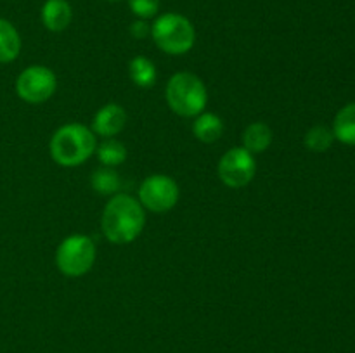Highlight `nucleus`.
<instances>
[{"mask_svg":"<svg viewBox=\"0 0 355 353\" xmlns=\"http://www.w3.org/2000/svg\"><path fill=\"white\" fill-rule=\"evenodd\" d=\"M146 210L139 199L118 192L110 197L101 215V230L113 244H130L142 234Z\"/></svg>","mask_w":355,"mask_h":353,"instance_id":"f257e3e1","label":"nucleus"},{"mask_svg":"<svg viewBox=\"0 0 355 353\" xmlns=\"http://www.w3.org/2000/svg\"><path fill=\"white\" fill-rule=\"evenodd\" d=\"M96 134L82 123H66L54 132L49 142V152L62 168L83 165L96 154Z\"/></svg>","mask_w":355,"mask_h":353,"instance_id":"f03ea898","label":"nucleus"},{"mask_svg":"<svg viewBox=\"0 0 355 353\" xmlns=\"http://www.w3.org/2000/svg\"><path fill=\"white\" fill-rule=\"evenodd\" d=\"M165 99L170 109L182 118L203 113L208 104V90L203 80L189 71H179L166 82Z\"/></svg>","mask_w":355,"mask_h":353,"instance_id":"7ed1b4c3","label":"nucleus"},{"mask_svg":"<svg viewBox=\"0 0 355 353\" xmlns=\"http://www.w3.org/2000/svg\"><path fill=\"white\" fill-rule=\"evenodd\" d=\"M151 37L156 47L168 55H184L196 44V30L179 12L159 14L151 24Z\"/></svg>","mask_w":355,"mask_h":353,"instance_id":"20e7f679","label":"nucleus"},{"mask_svg":"<svg viewBox=\"0 0 355 353\" xmlns=\"http://www.w3.org/2000/svg\"><path fill=\"white\" fill-rule=\"evenodd\" d=\"M97 258V248L85 234H71L59 242L55 249V265L66 277H82L92 270Z\"/></svg>","mask_w":355,"mask_h":353,"instance_id":"39448f33","label":"nucleus"},{"mask_svg":"<svg viewBox=\"0 0 355 353\" xmlns=\"http://www.w3.org/2000/svg\"><path fill=\"white\" fill-rule=\"evenodd\" d=\"M179 183L165 173H153L139 185V203L153 213H166L179 203Z\"/></svg>","mask_w":355,"mask_h":353,"instance_id":"423d86ee","label":"nucleus"},{"mask_svg":"<svg viewBox=\"0 0 355 353\" xmlns=\"http://www.w3.org/2000/svg\"><path fill=\"white\" fill-rule=\"evenodd\" d=\"M58 89V76L51 68L31 64L16 78V93L28 104H42L51 99Z\"/></svg>","mask_w":355,"mask_h":353,"instance_id":"0eeeda50","label":"nucleus"},{"mask_svg":"<svg viewBox=\"0 0 355 353\" xmlns=\"http://www.w3.org/2000/svg\"><path fill=\"white\" fill-rule=\"evenodd\" d=\"M217 173L220 182L229 189H243L255 179V154L246 151L243 145L229 149L218 159Z\"/></svg>","mask_w":355,"mask_h":353,"instance_id":"6e6552de","label":"nucleus"},{"mask_svg":"<svg viewBox=\"0 0 355 353\" xmlns=\"http://www.w3.org/2000/svg\"><path fill=\"white\" fill-rule=\"evenodd\" d=\"M127 111L123 106L116 102H107L97 109L92 118V128L90 130L103 138H113L120 134L127 125Z\"/></svg>","mask_w":355,"mask_h":353,"instance_id":"1a4fd4ad","label":"nucleus"},{"mask_svg":"<svg viewBox=\"0 0 355 353\" xmlns=\"http://www.w3.org/2000/svg\"><path fill=\"white\" fill-rule=\"evenodd\" d=\"M40 17L49 31L59 33L71 24L73 9L68 0H45L40 10Z\"/></svg>","mask_w":355,"mask_h":353,"instance_id":"9d476101","label":"nucleus"},{"mask_svg":"<svg viewBox=\"0 0 355 353\" xmlns=\"http://www.w3.org/2000/svg\"><path fill=\"white\" fill-rule=\"evenodd\" d=\"M225 125L218 114L203 111L193 121V135L203 144H214L224 135Z\"/></svg>","mask_w":355,"mask_h":353,"instance_id":"9b49d317","label":"nucleus"},{"mask_svg":"<svg viewBox=\"0 0 355 353\" xmlns=\"http://www.w3.org/2000/svg\"><path fill=\"white\" fill-rule=\"evenodd\" d=\"M243 147L252 154H259V152H266L270 147L274 141V132L263 121H253L245 128L241 135Z\"/></svg>","mask_w":355,"mask_h":353,"instance_id":"f8f14e48","label":"nucleus"},{"mask_svg":"<svg viewBox=\"0 0 355 353\" xmlns=\"http://www.w3.org/2000/svg\"><path fill=\"white\" fill-rule=\"evenodd\" d=\"M21 52V37L10 21L0 17V64L16 61Z\"/></svg>","mask_w":355,"mask_h":353,"instance_id":"ddd939ff","label":"nucleus"},{"mask_svg":"<svg viewBox=\"0 0 355 353\" xmlns=\"http://www.w3.org/2000/svg\"><path fill=\"white\" fill-rule=\"evenodd\" d=\"M128 76H130L132 83L141 89H149L158 80V69H156L155 62L146 55H135L128 62Z\"/></svg>","mask_w":355,"mask_h":353,"instance_id":"4468645a","label":"nucleus"},{"mask_svg":"<svg viewBox=\"0 0 355 353\" xmlns=\"http://www.w3.org/2000/svg\"><path fill=\"white\" fill-rule=\"evenodd\" d=\"M331 130L336 141L347 145H355V102L347 104L336 113Z\"/></svg>","mask_w":355,"mask_h":353,"instance_id":"2eb2a0df","label":"nucleus"},{"mask_svg":"<svg viewBox=\"0 0 355 353\" xmlns=\"http://www.w3.org/2000/svg\"><path fill=\"white\" fill-rule=\"evenodd\" d=\"M90 185L101 196H110L113 197L114 194H118L121 187V179L118 175V172L110 166H101L90 176Z\"/></svg>","mask_w":355,"mask_h":353,"instance_id":"dca6fc26","label":"nucleus"},{"mask_svg":"<svg viewBox=\"0 0 355 353\" xmlns=\"http://www.w3.org/2000/svg\"><path fill=\"white\" fill-rule=\"evenodd\" d=\"M97 159L101 161L103 166H110V168H116L121 163H125L127 159L128 151L125 147L123 142L114 141V138H106L104 142H101L96 149Z\"/></svg>","mask_w":355,"mask_h":353,"instance_id":"f3484780","label":"nucleus"},{"mask_svg":"<svg viewBox=\"0 0 355 353\" xmlns=\"http://www.w3.org/2000/svg\"><path fill=\"white\" fill-rule=\"evenodd\" d=\"M333 141H335L333 130H329L324 125H315V127L309 128L304 137L305 147L311 152H326L333 145Z\"/></svg>","mask_w":355,"mask_h":353,"instance_id":"a211bd4d","label":"nucleus"},{"mask_svg":"<svg viewBox=\"0 0 355 353\" xmlns=\"http://www.w3.org/2000/svg\"><path fill=\"white\" fill-rule=\"evenodd\" d=\"M132 14L137 19H151L159 12V0H128Z\"/></svg>","mask_w":355,"mask_h":353,"instance_id":"6ab92c4d","label":"nucleus"},{"mask_svg":"<svg viewBox=\"0 0 355 353\" xmlns=\"http://www.w3.org/2000/svg\"><path fill=\"white\" fill-rule=\"evenodd\" d=\"M130 35L134 38H137V40H142V38L151 35V24L146 19H135L134 23L130 24Z\"/></svg>","mask_w":355,"mask_h":353,"instance_id":"aec40b11","label":"nucleus"},{"mask_svg":"<svg viewBox=\"0 0 355 353\" xmlns=\"http://www.w3.org/2000/svg\"><path fill=\"white\" fill-rule=\"evenodd\" d=\"M107 2H120V0H107Z\"/></svg>","mask_w":355,"mask_h":353,"instance_id":"412c9836","label":"nucleus"}]
</instances>
